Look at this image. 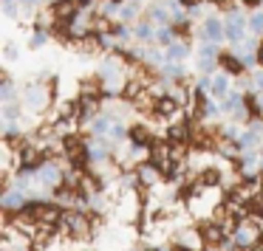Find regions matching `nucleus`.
<instances>
[{
  "mask_svg": "<svg viewBox=\"0 0 263 251\" xmlns=\"http://www.w3.org/2000/svg\"><path fill=\"white\" fill-rule=\"evenodd\" d=\"M63 147H65V155H68V161L74 166H85V161L91 158V147H85V141L80 136H65Z\"/></svg>",
  "mask_w": 263,
  "mask_h": 251,
  "instance_id": "1",
  "label": "nucleus"
},
{
  "mask_svg": "<svg viewBox=\"0 0 263 251\" xmlns=\"http://www.w3.org/2000/svg\"><path fill=\"white\" fill-rule=\"evenodd\" d=\"M223 34H227L229 43H243L246 37V17L240 12H227V17H223Z\"/></svg>",
  "mask_w": 263,
  "mask_h": 251,
  "instance_id": "2",
  "label": "nucleus"
},
{
  "mask_svg": "<svg viewBox=\"0 0 263 251\" xmlns=\"http://www.w3.org/2000/svg\"><path fill=\"white\" fill-rule=\"evenodd\" d=\"M23 104L31 108V110H43L48 104V91L43 85H31L29 91L23 93Z\"/></svg>",
  "mask_w": 263,
  "mask_h": 251,
  "instance_id": "3",
  "label": "nucleus"
},
{
  "mask_svg": "<svg viewBox=\"0 0 263 251\" xmlns=\"http://www.w3.org/2000/svg\"><path fill=\"white\" fill-rule=\"evenodd\" d=\"M223 23L221 20H215V17H206L204 23H201V40H206V43H221L223 40Z\"/></svg>",
  "mask_w": 263,
  "mask_h": 251,
  "instance_id": "4",
  "label": "nucleus"
},
{
  "mask_svg": "<svg viewBox=\"0 0 263 251\" xmlns=\"http://www.w3.org/2000/svg\"><path fill=\"white\" fill-rule=\"evenodd\" d=\"M63 228L71 234V237H80V234H85L88 232V223H85V217H80V215H63Z\"/></svg>",
  "mask_w": 263,
  "mask_h": 251,
  "instance_id": "5",
  "label": "nucleus"
},
{
  "mask_svg": "<svg viewBox=\"0 0 263 251\" xmlns=\"http://www.w3.org/2000/svg\"><path fill=\"white\" fill-rule=\"evenodd\" d=\"M218 62H221L223 74H229V76H240V74H243V59H238L235 54H221Z\"/></svg>",
  "mask_w": 263,
  "mask_h": 251,
  "instance_id": "6",
  "label": "nucleus"
},
{
  "mask_svg": "<svg viewBox=\"0 0 263 251\" xmlns=\"http://www.w3.org/2000/svg\"><path fill=\"white\" fill-rule=\"evenodd\" d=\"M77 9H80V0H57V3H54V17L57 20L74 17Z\"/></svg>",
  "mask_w": 263,
  "mask_h": 251,
  "instance_id": "7",
  "label": "nucleus"
},
{
  "mask_svg": "<svg viewBox=\"0 0 263 251\" xmlns=\"http://www.w3.org/2000/svg\"><path fill=\"white\" fill-rule=\"evenodd\" d=\"M210 93H212L215 99H227V96H229V74H218V76H212Z\"/></svg>",
  "mask_w": 263,
  "mask_h": 251,
  "instance_id": "8",
  "label": "nucleus"
},
{
  "mask_svg": "<svg viewBox=\"0 0 263 251\" xmlns=\"http://www.w3.org/2000/svg\"><path fill=\"white\" fill-rule=\"evenodd\" d=\"M167 138H170V144H187L190 138H193V133H190V127L187 124H173L170 130H167Z\"/></svg>",
  "mask_w": 263,
  "mask_h": 251,
  "instance_id": "9",
  "label": "nucleus"
},
{
  "mask_svg": "<svg viewBox=\"0 0 263 251\" xmlns=\"http://www.w3.org/2000/svg\"><path fill=\"white\" fill-rule=\"evenodd\" d=\"M190 57V46L187 43H170V46H167V59H170V62H184V59Z\"/></svg>",
  "mask_w": 263,
  "mask_h": 251,
  "instance_id": "10",
  "label": "nucleus"
},
{
  "mask_svg": "<svg viewBox=\"0 0 263 251\" xmlns=\"http://www.w3.org/2000/svg\"><path fill=\"white\" fill-rule=\"evenodd\" d=\"M227 232H229L227 226H218V223H210V226H204L201 237H204L206 243H212V245H215V243H221V240L227 237Z\"/></svg>",
  "mask_w": 263,
  "mask_h": 251,
  "instance_id": "11",
  "label": "nucleus"
},
{
  "mask_svg": "<svg viewBox=\"0 0 263 251\" xmlns=\"http://www.w3.org/2000/svg\"><path fill=\"white\" fill-rule=\"evenodd\" d=\"M176 110H178V99L176 96H167L164 93V96L156 99V113L159 116H173Z\"/></svg>",
  "mask_w": 263,
  "mask_h": 251,
  "instance_id": "12",
  "label": "nucleus"
},
{
  "mask_svg": "<svg viewBox=\"0 0 263 251\" xmlns=\"http://www.w3.org/2000/svg\"><path fill=\"white\" fill-rule=\"evenodd\" d=\"M40 181L48 183V186H57L60 183V170L51 164V161H46V164L40 166Z\"/></svg>",
  "mask_w": 263,
  "mask_h": 251,
  "instance_id": "13",
  "label": "nucleus"
},
{
  "mask_svg": "<svg viewBox=\"0 0 263 251\" xmlns=\"http://www.w3.org/2000/svg\"><path fill=\"white\" fill-rule=\"evenodd\" d=\"M20 164L23 166H37L40 164V150L37 147H20Z\"/></svg>",
  "mask_w": 263,
  "mask_h": 251,
  "instance_id": "14",
  "label": "nucleus"
},
{
  "mask_svg": "<svg viewBox=\"0 0 263 251\" xmlns=\"http://www.w3.org/2000/svg\"><path fill=\"white\" fill-rule=\"evenodd\" d=\"M150 133L144 130V127H133L130 130V141H133V147H144V144H150Z\"/></svg>",
  "mask_w": 263,
  "mask_h": 251,
  "instance_id": "15",
  "label": "nucleus"
},
{
  "mask_svg": "<svg viewBox=\"0 0 263 251\" xmlns=\"http://www.w3.org/2000/svg\"><path fill=\"white\" fill-rule=\"evenodd\" d=\"M218 181H221V172H218V170H204V172L198 175V183H201V186H215Z\"/></svg>",
  "mask_w": 263,
  "mask_h": 251,
  "instance_id": "16",
  "label": "nucleus"
},
{
  "mask_svg": "<svg viewBox=\"0 0 263 251\" xmlns=\"http://www.w3.org/2000/svg\"><path fill=\"white\" fill-rule=\"evenodd\" d=\"M150 17H153L156 23H170L173 14H170V9H167V6H153V9H150Z\"/></svg>",
  "mask_w": 263,
  "mask_h": 251,
  "instance_id": "17",
  "label": "nucleus"
},
{
  "mask_svg": "<svg viewBox=\"0 0 263 251\" xmlns=\"http://www.w3.org/2000/svg\"><path fill=\"white\" fill-rule=\"evenodd\" d=\"M133 34L139 37V40H150V37H156L153 26L147 23V20H142V23H136V29H133Z\"/></svg>",
  "mask_w": 263,
  "mask_h": 251,
  "instance_id": "18",
  "label": "nucleus"
},
{
  "mask_svg": "<svg viewBox=\"0 0 263 251\" xmlns=\"http://www.w3.org/2000/svg\"><path fill=\"white\" fill-rule=\"evenodd\" d=\"M136 14H139V6H136V3H133V0H127L125 6L119 9V17H122V20H133V17H136Z\"/></svg>",
  "mask_w": 263,
  "mask_h": 251,
  "instance_id": "19",
  "label": "nucleus"
},
{
  "mask_svg": "<svg viewBox=\"0 0 263 251\" xmlns=\"http://www.w3.org/2000/svg\"><path fill=\"white\" fill-rule=\"evenodd\" d=\"M3 206H6V209H20V206H26V203H23V195L6 192V198H3Z\"/></svg>",
  "mask_w": 263,
  "mask_h": 251,
  "instance_id": "20",
  "label": "nucleus"
},
{
  "mask_svg": "<svg viewBox=\"0 0 263 251\" xmlns=\"http://www.w3.org/2000/svg\"><path fill=\"white\" fill-rule=\"evenodd\" d=\"M0 96H3V102H6V104H12V102H14V85H12V79H3Z\"/></svg>",
  "mask_w": 263,
  "mask_h": 251,
  "instance_id": "21",
  "label": "nucleus"
},
{
  "mask_svg": "<svg viewBox=\"0 0 263 251\" xmlns=\"http://www.w3.org/2000/svg\"><path fill=\"white\" fill-rule=\"evenodd\" d=\"M249 29H252V34H263V12H255L249 17Z\"/></svg>",
  "mask_w": 263,
  "mask_h": 251,
  "instance_id": "22",
  "label": "nucleus"
},
{
  "mask_svg": "<svg viewBox=\"0 0 263 251\" xmlns=\"http://www.w3.org/2000/svg\"><path fill=\"white\" fill-rule=\"evenodd\" d=\"M255 166H257V155H255V153H252V155H243V158H240V170H243V172H252Z\"/></svg>",
  "mask_w": 263,
  "mask_h": 251,
  "instance_id": "23",
  "label": "nucleus"
},
{
  "mask_svg": "<svg viewBox=\"0 0 263 251\" xmlns=\"http://www.w3.org/2000/svg\"><path fill=\"white\" fill-rule=\"evenodd\" d=\"M17 116H20V108H17V104H6V108H3V119H6V121H14V119H17Z\"/></svg>",
  "mask_w": 263,
  "mask_h": 251,
  "instance_id": "24",
  "label": "nucleus"
},
{
  "mask_svg": "<svg viewBox=\"0 0 263 251\" xmlns=\"http://www.w3.org/2000/svg\"><path fill=\"white\" fill-rule=\"evenodd\" d=\"M173 34H176L173 29H159V31H156V40H159V43H167V46H170Z\"/></svg>",
  "mask_w": 263,
  "mask_h": 251,
  "instance_id": "25",
  "label": "nucleus"
},
{
  "mask_svg": "<svg viewBox=\"0 0 263 251\" xmlns=\"http://www.w3.org/2000/svg\"><path fill=\"white\" fill-rule=\"evenodd\" d=\"M3 12L9 17H17V0H3Z\"/></svg>",
  "mask_w": 263,
  "mask_h": 251,
  "instance_id": "26",
  "label": "nucleus"
},
{
  "mask_svg": "<svg viewBox=\"0 0 263 251\" xmlns=\"http://www.w3.org/2000/svg\"><path fill=\"white\" fill-rule=\"evenodd\" d=\"M6 59H17V46L14 43H6Z\"/></svg>",
  "mask_w": 263,
  "mask_h": 251,
  "instance_id": "27",
  "label": "nucleus"
},
{
  "mask_svg": "<svg viewBox=\"0 0 263 251\" xmlns=\"http://www.w3.org/2000/svg\"><path fill=\"white\" fill-rule=\"evenodd\" d=\"M142 178H144L147 183H153V181H156V172H153V170H144V172H142Z\"/></svg>",
  "mask_w": 263,
  "mask_h": 251,
  "instance_id": "28",
  "label": "nucleus"
},
{
  "mask_svg": "<svg viewBox=\"0 0 263 251\" xmlns=\"http://www.w3.org/2000/svg\"><path fill=\"white\" fill-rule=\"evenodd\" d=\"M43 43H46V34H43V31H40V34H37V37H34V40H31V46H34V48H37V46H43Z\"/></svg>",
  "mask_w": 263,
  "mask_h": 251,
  "instance_id": "29",
  "label": "nucleus"
},
{
  "mask_svg": "<svg viewBox=\"0 0 263 251\" xmlns=\"http://www.w3.org/2000/svg\"><path fill=\"white\" fill-rule=\"evenodd\" d=\"M255 85H257V91H263V71H257V74H255Z\"/></svg>",
  "mask_w": 263,
  "mask_h": 251,
  "instance_id": "30",
  "label": "nucleus"
},
{
  "mask_svg": "<svg viewBox=\"0 0 263 251\" xmlns=\"http://www.w3.org/2000/svg\"><path fill=\"white\" fill-rule=\"evenodd\" d=\"M240 3H243V6H260L263 0H240Z\"/></svg>",
  "mask_w": 263,
  "mask_h": 251,
  "instance_id": "31",
  "label": "nucleus"
},
{
  "mask_svg": "<svg viewBox=\"0 0 263 251\" xmlns=\"http://www.w3.org/2000/svg\"><path fill=\"white\" fill-rule=\"evenodd\" d=\"M198 3H201V0H181V6H193V9L198 6Z\"/></svg>",
  "mask_w": 263,
  "mask_h": 251,
  "instance_id": "32",
  "label": "nucleus"
},
{
  "mask_svg": "<svg viewBox=\"0 0 263 251\" xmlns=\"http://www.w3.org/2000/svg\"><path fill=\"white\" fill-rule=\"evenodd\" d=\"M23 6H37V3H43V0H20Z\"/></svg>",
  "mask_w": 263,
  "mask_h": 251,
  "instance_id": "33",
  "label": "nucleus"
},
{
  "mask_svg": "<svg viewBox=\"0 0 263 251\" xmlns=\"http://www.w3.org/2000/svg\"><path fill=\"white\" fill-rule=\"evenodd\" d=\"M257 62H260V65H263V46H260V48H257Z\"/></svg>",
  "mask_w": 263,
  "mask_h": 251,
  "instance_id": "34",
  "label": "nucleus"
},
{
  "mask_svg": "<svg viewBox=\"0 0 263 251\" xmlns=\"http://www.w3.org/2000/svg\"><path fill=\"white\" fill-rule=\"evenodd\" d=\"M133 3H136V0H133Z\"/></svg>",
  "mask_w": 263,
  "mask_h": 251,
  "instance_id": "35",
  "label": "nucleus"
}]
</instances>
